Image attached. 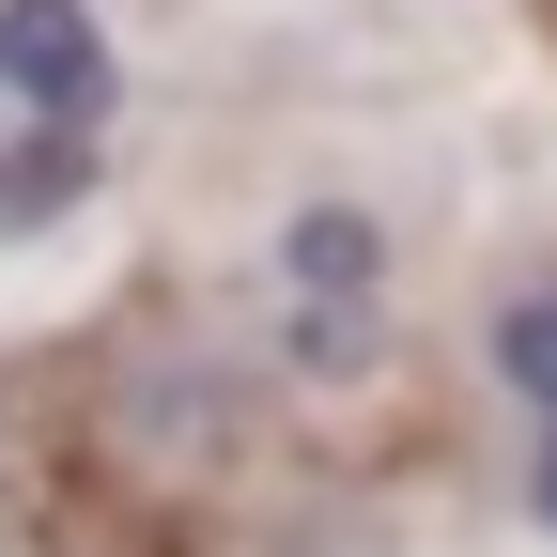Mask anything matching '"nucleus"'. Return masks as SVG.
Returning a JSON list of instances; mask_svg holds the SVG:
<instances>
[{"label": "nucleus", "mask_w": 557, "mask_h": 557, "mask_svg": "<svg viewBox=\"0 0 557 557\" xmlns=\"http://www.w3.org/2000/svg\"><path fill=\"white\" fill-rule=\"evenodd\" d=\"M0 109H16V124H62V139H109L124 62L94 32V0H0Z\"/></svg>", "instance_id": "nucleus-1"}, {"label": "nucleus", "mask_w": 557, "mask_h": 557, "mask_svg": "<svg viewBox=\"0 0 557 557\" xmlns=\"http://www.w3.org/2000/svg\"><path fill=\"white\" fill-rule=\"evenodd\" d=\"M496 387L527 403V511L557 527V278H527L496 310Z\"/></svg>", "instance_id": "nucleus-2"}, {"label": "nucleus", "mask_w": 557, "mask_h": 557, "mask_svg": "<svg viewBox=\"0 0 557 557\" xmlns=\"http://www.w3.org/2000/svg\"><path fill=\"white\" fill-rule=\"evenodd\" d=\"M78 201H94V139L0 109V233H47V218H78Z\"/></svg>", "instance_id": "nucleus-3"}]
</instances>
